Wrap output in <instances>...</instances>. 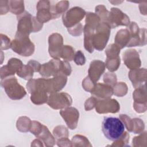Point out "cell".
Wrapping results in <instances>:
<instances>
[{
	"label": "cell",
	"instance_id": "1",
	"mask_svg": "<svg viewBox=\"0 0 147 147\" xmlns=\"http://www.w3.org/2000/svg\"><path fill=\"white\" fill-rule=\"evenodd\" d=\"M102 131L109 140L116 141L125 131V125L122 121L117 117H105L102 124Z\"/></svg>",
	"mask_w": 147,
	"mask_h": 147
},
{
	"label": "cell",
	"instance_id": "2",
	"mask_svg": "<svg viewBox=\"0 0 147 147\" xmlns=\"http://www.w3.org/2000/svg\"><path fill=\"white\" fill-rule=\"evenodd\" d=\"M18 25L17 33L29 36L31 32H36L42 29L43 24L36 18L25 11L17 17Z\"/></svg>",
	"mask_w": 147,
	"mask_h": 147
},
{
	"label": "cell",
	"instance_id": "3",
	"mask_svg": "<svg viewBox=\"0 0 147 147\" xmlns=\"http://www.w3.org/2000/svg\"><path fill=\"white\" fill-rule=\"evenodd\" d=\"M14 52L24 56H30L34 51V45L29 38L28 36L16 33L15 38L11 44Z\"/></svg>",
	"mask_w": 147,
	"mask_h": 147
},
{
	"label": "cell",
	"instance_id": "4",
	"mask_svg": "<svg viewBox=\"0 0 147 147\" xmlns=\"http://www.w3.org/2000/svg\"><path fill=\"white\" fill-rule=\"evenodd\" d=\"M1 84L9 98L11 99H20L26 94L24 88L18 83L14 76H9L1 79Z\"/></svg>",
	"mask_w": 147,
	"mask_h": 147
},
{
	"label": "cell",
	"instance_id": "5",
	"mask_svg": "<svg viewBox=\"0 0 147 147\" xmlns=\"http://www.w3.org/2000/svg\"><path fill=\"white\" fill-rule=\"evenodd\" d=\"M110 26L106 22H101L96 28V33L93 36L94 48L98 51L103 50L109 40Z\"/></svg>",
	"mask_w": 147,
	"mask_h": 147
},
{
	"label": "cell",
	"instance_id": "6",
	"mask_svg": "<svg viewBox=\"0 0 147 147\" xmlns=\"http://www.w3.org/2000/svg\"><path fill=\"white\" fill-rule=\"evenodd\" d=\"M47 103L54 109H61L69 106L72 103V99L71 96L67 93L56 92L50 94Z\"/></svg>",
	"mask_w": 147,
	"mask_h": 147
},
{
	"label": "cell",
	"instance_id": "7",
	"mask_svg": "<svg viewBox=\"0 0 147 147\" xmlns=\"http://www.w3.org/2000/svg\"><path fill=\"white\" fill-rule=\"evenodd\" d=\"M86 14V11L79 7H74L69 9L63 16L64 25L68 28H71L77 25Z\"/></svg>",
	"mask_w": 147,
	"mask_h": 147
},
{
	"label": "cell",
	"instance_id": "8",
	"mask_svg": "<svg viewBox=\"0 0 147 147\" xmlns=\"http://www.w3.org/2000/svg\"><path fill=\"white\" fill-rule=\"evenodd\" d=\"M106 23L112 28L119 25H128L129 18L119 9L113 7L109 12Z\"/></svg>",
	"mask_w": 147,
	"mask_h": 147
},
{
	"label": "cell",
	"instance_id": "9",
	"mask_svg": "<svg viewBox=\"0 0 147 147\" xmlns=\"http://www.w3.org/2000/svg\"><path fill=\"white\" fill-rule=\"evenodd\" d=\"M52 2L48 1H40L37 3V20L41 23L47 22L53 18Z\"/></svg>",
	"mask_w": 147,
	"mask_h": 147
},
{
	"label": "cell",
	"instance_id": "10",
	"mask_svg": "<svg viewBox=\"0 0 147 147\" xmlns=\"http://www.w3.org/2000/svg\"><path fill=\"white\" fill-rule=\"evenodd\" d=\"M96 111L100 114L107 113H117L120 109L119 104L114 99L106 98L103 100H96Z\"/></svg>",
	"mask_w": 147,
	"mask_h": 147
},
{
	"label": "cell",
	"instance_id": "11",
	"mask_svg": "<svg viewBox=\"0 0 147 147\" xmlns=\"http://www.w3.org/2000/svg\"><path fill=\"white\" fill-rule=\"evenodd\" d=\"M49 53L52 57H61L63 49V37L58 33H53L49 37Z\"/></svg>",
	"mask_w": 147,
	"mask_h": 147
},
{
	"label": "cell",
	"instance_id": "12",
	"mask_svg": "<svg viewBox=\"0 0 147 147\" xmlns=\"http://www.w3.org/2000/svg\"><path fill=\"white\" fill-rule=\"evenodd\" d=\"M22 61L17 58L10 59L7 65L3 66L1 68V79H3L7 77L14 75L16 72H18L23 67Z\"/></svg>",
	"mask_w": 147,
	"mask_h": 147
},
{
	"label": "cell",
	"instance_id": "13",
	"mask_svg": "<svg viewBox=\"0 0 147 147\" xmlns=\"http://www.w3.org/2000/svg\"><path fill=\"white\" fill-rule=\"evenodd\" d=\"M60 114L65 121L67 126L71 129H75L79 117V111L74 107H68L60 111Z\"/></svg>",
	"mask_w": 147,
	"mask_h": 147
},
{
	"label": "cell",
	"instance_id": "14",
	"mask_svg": "<svg viewBox=\"0 0 147 147\" xmlns=\"http://www.w3.org/2000/svg\"><path fill=\"white\" fill-rule=\"evenodd\" d=\"M105 69V64L103 61L94 60L90 63L88 77L93 83L96 84V82L99 79L100 76L104 72Z\"/></svg>",
	"mask_w": 147,
	"mask_h": 147
},
{
	"label": "cell",
	"instance_id": "15",
	"mask_svg": "<svg viewBox=\"0 0 147 147\" xmlns=\"http://www.w3.org/2000/svg\"><path fill=\"white\" fill-rule=\"evenodd\" d=\"M123 59L125 65L131 69H137L141 65L138 53L135 49L126 50L123 54Z\"/></svg>",
	"mask_w": 147,
	"mask_h": 147
},
{
	"label": "cell",
	"instance_id": "16",
	"mask_svg": "<svg viewBox=\"0 0 147 147\" xmlns=\"http://www.w3.org/2000/svg\"><path fill=\"white\" fill-rule=\"evenodd\" d=\"M91 93L94 97L100 98H109L113 94V89L111 86L103 83L95 84Z\"/></svg>",
	"mask_w": 147,
	"mask_h": 147
},
{
	"label": "cell",
	"instance_id": "17",
	"mask_svg": "<svg viewBox=\"0 0 147 147\" xmlns=\"http://www.w3.org/2000/svg\"><path fill=\"white\" fill-rule=\"evenodd\" d=\"M130 41V33L127 29H121L118 31L115 37V45L119 48L122 49L127 47Z\"/></svg>",
	"mask_w": 147,
	"mask_h": 147
},
{
	"label": "cell",
	"instance_id": "18",
	"mask_svg": "<svg viewBox=\"0 0 147 147\" xmlns=\"http://www.w3.org/2000/svg\"><path fill=\"white\" fill-rule=\"evenodd\" d=\"M94 28L85 25L84 28V48L90 53L94 51L93 46V36H94Z\"/></svg>",
	"mask_w": 147,
	"mask_h": 147
},
{
	"label": "cell",
	"instance_id": "19",
	"mask_svg": "<svg viewBox=\"0 0 147 147\" xmlns=\"http://www.w3.org/2000/svg\"><path fill=\"white\" fill-rule=\"evenodd\" d=\"M9 10L17 15H21L24 13V5L22 1H8Z\"/></svg>",
	"mask_w": 147,
	"mask_h": 147
},
{
	"label": "cell",
	"instance_id": "20",
	"mask_svg": "<svg viewBox=\"0 0 147 147\" xmlns=\"http://www.w3.org/2000/svg\"><path fill=\"white\" fill-rule=\"evenodd\" d=\"M100 20L99 17L96 14L88 12L86 15V25L95 29L100 24Z\"/></svg>",
	"mask_w": 147,
	"mask_h": 147
},
{
	"label": "cell",
	"instance_id": "21",
	"mask_svg": "<svg viewBox=\"0 0 147 147\" xmlns=\"http://www.w3.org/2000/svg\"><path fill=\"white\" fill-rule=\"evenodd\" d=\"M120 61L121 60L119 56L114 57H107L105 66L109 71L113 72L118 68L120 65Z\"/></svg>",
	"mask_w": 147,
	"mask_h": 147
},
{
	"label": "cell",
	"instance_id": "22",
	"mask_svg": "<svg viewBox=\"0 0 147 147\" xmlns=\"http://www.w3.org/2000/svg\"><path fill=\"white\" fill-rule=\"evenodd\" d=\"M34 71L33 69L29 65H24L22 68L17 73V75L24 79L30 80L33 76V72Z\"/></svg>",
	"mask_w": 147,
	"mask_h": 147
},
{
	"label": "cell",
	"instance_id": "23",
	"mask_svg": "<svg viewBox=\"0 0 147 147\" xmlns=\"http://www.w3.org/2000/svg\"><path fill=\"white\" fill-rule=\"evenodd\" d=\"M31 121L29 118L26 117H20L17 122V129L21 131L26 132L30 130Z\"/></svg>",
	"mask_w": 147,
	"mask_h": 147
},
{
	"label": "cell",
	"instance_id": "24",
	"mask_svg": "<svg viewBox=\"0 0 147 147\" xmlns=\"http://www.w3.org/2000/svg\"><path fill=\"white\" fill-rule=\"evenodd\" d=\"M74 49L69 45H64L63 47L61 57L64 60L71 61L74 57Z\"/></svg>",
	"mask_w": 147,
	"mask_h": 147
},
{
	"label": "cell",
	"instance_id": "25",
	"mask_svg": "<svg viewBox=\"0 0 147 147\" xmlns=\"http://www.w3.org/2000/svg\"><path fill=\"white\" fill-rule=\"evenodd\" d=\"M114 87L115 88L113 90V92H114V94L117 96H122L125 95L127 92V86L125 83L123 82L116 83V84Z\"/></svg>",
	"mask_w": 147,
	"mask_h": 147
},
{
	"label": "cell",
	"instance_id": "26",
	"mask_svg": "<svg viewBox=\"0 0 147 147\" xmlns=\"http://www.w3.org/2000/svg\"><path fill=\"white\" fill-rule=\"evenodd\" d=\"M95 11L100 16V19L103 21V22H106L109 14L106 8L103 5H98L95 7Z\"/></svg>",
	"mask_w": 147,
	"mask_h": 147
},
{
	"label": "cell",
	"instance_id": "27",
	"mask_svg": "<svg viewBox=\"0 0 147 147\" xmlns=\"http://www.w3.org/2000/svg\"><path fill=\"white\" fill-rule=\"evenodd\" d=\"M69 6V2L65 1H60L58 2L55 5V9L57 13V14L59 17L64 13L68 9Z\"/></svg>",
	"mask_w": 147,
	"mask_h": 147
},
{
	"label": "cell",
	"instance_id": "28",
	"mask_svg": "<svg viewBox=\"0 0 147 147\" xmlns=\"http://www.w3.org/2000/svg\"><path fill=\"white\" fill-rule=\"evenodd\" d=\"M103 81L110 86H114L117 83L116 75L113 73H106L103 77Z\"/></svg>",
	"mask_w": 147,
	"mask_h": 147
},
{
	"label": "cell",
	"instance_id": "29",
	"mask_svg": "<svg viewBox=\"0 0 147 147\" xmlns=\"http://www.w3.org/2000/svg\"><path fill=\"white\" fill-rule=\"evenodd\" d=\"M74 60L75 63L79 65H82L85 64L86 58L84 56L83 53L80 51H78L74 56Z\"/></svg>",
	"mask_w": 147,
	"mask_h": 147
},
{
	"label": "cell",
	"instance_id": "30",
	"mask_svg": "<svg viewBox=\"0 0 147 147\" xmlns=\"http://www.w3.org/2000/svg\"><path fill=\"white\" fill-rule=\"evenodd\" d=\"M97 99L94 96L90 98L88 100H86L85 103V109L86 111H89L91 109H92L96 105Z\"/></svg>",
	"mask_w": 147,
	"mask_h": 147
},
{
	"label": "cell",
	"instance_id": "31",
	"mask_svg": "<svg viewBox=\"0 0 147 147\" xmlns=\"http://www.w3.org/2000/svg\"><path fill=\"white\" fill-rule=\"evenodd\" d=\"M28 64H29L34 71V72H39L41 68L40 64L35 60H30L28 62Z\"/></svg>",
	"mask_w": 147,
	"mask_h": 147
}]
</instances>
